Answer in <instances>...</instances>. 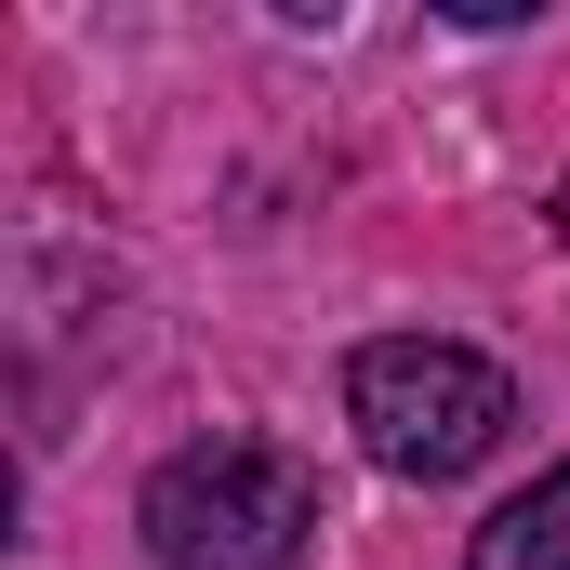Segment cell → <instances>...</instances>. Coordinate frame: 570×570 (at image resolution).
<instances>
[{"label": "cell", "mask_w": 570, "mask_h": 570, "mask_svg": "<svg viewBox=\"0 0 570 570\" xmlns=\"http://www.w3.org/2000/svg\"><path fill=\"white\" fill-rule=\"evenodd\" d=\"M345 425H358V451H372L385 478L451 491V478H478V464L504 451L518 385H504V358H478V345H451V332H372V345L345 358Z\"/></svg>", "instance_id": "1"}, {"label": "cell", "mask_w": 570, "mask_h": 570, "mask_svg": "<svg viewBox=\"0 0 570 570\" xmlns=\"http://www.w3.org/2000/svg\"><path fill=\"white\" fill-rule=\"evenodd\" d=\"M159 570H292L318 544V478L279 438H186L134 504Z\"/></svg>", "instance_id": "2"}, {"label": "cell", "mask_w": 570, "mask_h": 570, "mask_svg": "<svg viewBox=\"0 0 570 570\" xmlns=\"http://www.w3.org/2000/svg\"><path fill=\"white\" fill-rule=\"evenodd\" d=\"M464 570H570V464H544V478L464 544Z\"/></svg>", "instance_id": "3"}, {"label": "cell", "mask_w": 570, "mask_h": 570, "mask_svg": "<svg viewBox=\"0 0 570 570\" xmlns=\"http://www.w3.org/2000/svg\"><path fill=\"white\" fill-rule=\"evenodd\" d=\"M558 226H570V199H558Z\"/></svg>", "instance_id": "4"}]
</instances>
